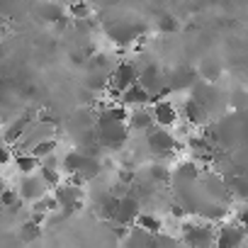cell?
Instances as JSON below:
<instances>
[{"label": "cell", "instance_id": "7", "mask_svg": "<svg viewBox=\"0 0 248 248\" xmlns=\"http://www.w3.org/2000/svg\"><path fill=\"white\" fill-rule=\"evenodd\" d=\"M46 190H49V185L44 183V178H42L39 170H37V173H27V175L22 178V183H20V195H22L25 202L39 200L42 195H46Z\"/></svg>", "mask_w": 248, "mask_h": 248}, {"label": "cell", "instance_id": "20", "mask_svg": "<svg viewBox=\"0 0 248 248\" xmlns=\"http://www.w3.org/2000/svg\"><path fill=\"white\" fill-rule=\"evenodd\" d=\"M137 226L146 229L149 233H158V231H163V219H161L158 214H151V212H141V214L137 217Z\"/></svg>", "mask_w": 248, "mask_h": 248}, {"label": "cell", "instance_id": "17", "mask_svg": "<svg viewBox=\"0 0 248 248\" xmlns=\"http://www.w3.org/2000/svg\"><path fill=\"white\" fill-rule=\"evenodd\" d=\"M15 166H17V170H20L22 175H27V173H37V170L42 168V161H39L32 151H30V154L22 151V154L15 156Z\"/></svg>", "mask_w": 248, "mask_h": 248}, {"label": "cell", "instance_id": "4", "mask_svg": "<svg viewBox=\"0 0 248 248\" xmlns=\"http://www.w3.org/2000/svg\"><path fill=\"white\" fill-rule=\"evenodd\" d=\"M54 195H56V200L61 204V212L66 217H71L78 209H83V187H76L71 183H61V185L54 187Z\"/></svg>", "mask_w": 248, "mask_h": 248}, {"label": "cell", "instance_id": "18", "mask_svg": "<svg viewBox=\"0 0 248 248\" xmlns=\"http://www.w3.org/2000/svg\"><path fill=\"white\" fill-rule=\"evenodd\" d=\"M229 195L236 197L241 204L248 202V175H233L229 180Z\"/></svg>", "mask_w": 248, "mask_h": 248}, {"label": "cell", "instance_id": "31", "mask_svg": "<svg viewBox=\"0 0 248 248\" xmlns=\"http://www.w3.org/2000/svg\"><path fill=\"white\" fill-rule=\"evenodd\" d=\"M90 3H93V0H90ZM95 3L97 5H112V3H117V0H95Z\"/></svg>", "mask_w": 248, "mask_h": 248}, {"label": "cell", "instance_id": "12", "mask_svg": "<svg viewBox=\"0 0 248 248\" xmlns=\"http://www.w3.org/2000/svg\"><path fill=\"white\" fill-rule=\"evenodd\" d=\"M30 124H32V114H22L20 119L10 122L8 127H5V132H3V137H5V144H17V141H20V139L27 134Z\"/></svg>", "mask_w": 248, "mask_h": 248}, {"label": "cell", "instance_id": "29", "mask_svg": "<svg viewBox=\"0 0 248 248\" xmlns=\"http://www.w3.org/2000/svg\"><path fill=\"white\" fill-rule=\"evenodd\" d=\"M10 146V144H8ZM8 146H3L0 144V166H5V163H10V158H13V154H10V149Z\"/></svg>", "mask_w": 248, "mask_h": 248}, {"label": "cell", "instance_id": "9", "mask_svg": "<svg viewBox=\"0 0 248 248\" xmlns=\"http://www.w3.org/2000/svg\"><path fill=\"white\" fill-rule=\"evenodd\" d=\"M139 214H141V202H139V197H134V195H122L114 221L132 226V224H137V217H139Z\"/></svg>", "mask_w": 248, "mask_h": 248}, {"label": "cell", "instance_id": "27", "mask_svg": "<svg viewBox=\"0 0 248 248\" xmlns=\"http://www.w3.org/2000/svg\"><path fill=\"white\" fill-rule=\"evenodd\" d=\"M90 66L93 68H97V71H107V73H112V56L107 54V51H97L95 56H90Z\"/></svg>", "mask_w": 248, "mask_h": 248}, {"label": "cell", "instance_id": "14", "mask_svg": "<svg viewBox=\"0 0 248 248\" xmlns=\"http://www.w3.org/2000/svg\"><path fill=\"white\" fill-rule=\"evenodd\" d=\"M195 78H197V71H192V68H178V71L170 76L168 85H170V90H178V93H183V90H192Z\"/></svg>", "mask_w": 248, "mask_h": 248}, {"label": "cell", "instance_id": "3", "mask_svg": "<svg viewBox=\"0 0 248 248\" xmlns=\"http://www.w3.org/2000/svg\"><path fill=\"white\" fill-rule=\"evenodd\" d=\"M151 112H154V119L158 127H166V129H175L180 124V107L170 100V97H161L156 102H151Z\"/></svg>", "mask_w": 248, "mask_h": 248}, {"label": "cell", "instance_id": "8", "mask_svg": "<svg viewBox=\"0 0 248 248\" xmlns=\"http://www.w3.org/2000/svg\"><path fill=\"white\" fill-rule=\"evenodd\" d=\"M180 114H183V122L192 124V129H200L207 122V107L197 97H185V102L180 107Z\"/></svg>", "mask_w": 248, "mask_h": 248}, {"label": "cell", "instance_id": "2", "mask_svg": "<svg viewBox=\"0 0 248 248\" xmlns=\"http://www.w3.org/2000/svg\"><path fill=\"white\" fill-rule=\"evenodd\" d=\"M146 146L154 151V156L168 158V156H173V151L178 146V139H175L173 132H168L166 127H158L156 124V127H151L146 132Z\"/></svg>", "mask_w": 248, "mask_h": 248}, {"label": "cell", "instance_id": "11", "mask_svg": "<svg viewBox=\"0 0 248 248\" xmlns=\"http://www.w3.org/2000/svg\"><path fill=\"white\" fill-rule=\"evenodd\" d=\"M127 124H129V129H132V132H137V134H146L151 127H156V119H154V112H151L149 107H134V109L129 112Z\"/></svg>", "mask_w": 248, "mask_h": 248}, {"label": "cell", "instance_id": "34", "mask_svg": "<svg viewBox=\"0 0 248 248\" xmlns=\"http://www.w3.org/2000/svg\"><path fill=\"white\" fill-rule=\"evenodd\" d=\"M246 175H248V173H246Z\"/></svg>", "mask_w": 248, "mask_h": 248}, {"label": "cell", "instance_id": "15", "mask_svg": "<svg viewBox=\"0 0 248 248\" xmlns=\"http://www.w3.org/2000/svg\"><path fill=\"white\" fill-rule=\"evenodd\" d=\"M39 17L42 20H46V22H51V25H59L63 17H66V13H63V5L59 3V0H46V3H42L39 5Z\"/></svg>", "mask_w": 248, "mask_h": 248}, {"label": "cell", "instance_id": "26", "mask_svg": "<svg viewBox=\"0 0 248 248\" xmlns=\"http://www.w3.org/2000/svg\"><path fill=\"white\" fill-rule=\"evenodd\" d=\"M178 30V20L173 15H158L156 20V32L158 34H173Z\"/></svg>", "mask_w": 248, "mask_h": 248}, {"label": "cell", "instance_id": "30", "mask_svg": "<svg viewBox=\"0 0 248 248\" xmlns=\"http://www.w3.org/2000/svg\"><path fill=\"white\" fill-rule=\"evenodd\" d=\"M236 219H238V221L248 229V202H243V207H241V212L236 214Z\"/></svg>", "mask_w": 248, "mask_h": 248}, {"label": "cell", "instance_id": "1", "mask_svg": "<svg viewBox=\"0 0 248 248\" xmlns=\"http://www.w3.org/2000/svg\"><path fill=\"white\" fill-rule=\"evenodd\" d=\"M183 243L187 246H212L217 241V224L209 219H190L185 217L180 221Z\"/></svg>", "mask_w": 248, "mask_h": 248}, {"label": "cell", "instance_id": "6", "mask_svg": "<svg viewBox=\"0 0 248 248\" xmlns=\"http://www.w3.org/2000/svg\"><path fill=\"white\" fill-rule=\"evenodd\" d=\"M248 241V229L241 224V221H233V224H221L217 229V241L214 246H221V248H236V246H243Z\"/></svg>", "mask_w": 248, "mask_h": 248}, {"label": "cell", "instance_id": "10", "mask_svg": "<svg viewBox=\"0 0 248 248\" xmlns=\"http://www.w3.org/2000/svg\"><path fill=\"white\" fill-rule=\"evenodd\" d=\"M122 102L127 105L129 109H134V107H149L151 105V90L144 85V83H132L127 90L122 93Z\"/></svg>", "mask_w": 248, "mask_h": 248}, {"label": "cell", "instance_id": "24", "mask_svg": "<svg viewBox=\"0 0 248 248\" xmlns=\"http://www.w3.org/2000/svg\"><path fill=\"white\" fill-rule=\"evenodd\" d=\"M39 236H42V224H37L34 219H30V221H25V224L20 226V241L32 243V241H37Z\"/></svg>", "mask_w": 248, "mask_h": 248}, {"label": "cell", "instance_id": "23", "mask_svg": "<svg viewBox=\"0 0 248 248\" xmlns=\"http://www.w3.org/2000/svg\"><path fill=\"white\" fill-rule=\"evenodd\" d=\"M197 76H200L204 83H217L219 76H221V68H219L217 61H209V59H207V61L197 68Z\"/></svg>", "mask_w": 248, "mask_h": 248}, {"label": "cell", "instance_id": "13", "mask_svg": "<svg viewBox=\"0 0 248 248\" xmlns=\"http://www.w3.org/2000/svg\"><path fill=\"white\" fill-rule=\"evenodd\" d=\"M88 158H90L88 151H83V149H71V151H66V156H63V161H61V168H63L66 175H68V173H78V170H83V166L88 163Z\"/></svg>", "mask_w": 248, "mask_h": 248}, {"label": "cell", "instance_id": "5", "mask_svg": "<svg viewBox=\"0 0 248 248\" xmlns=\"http://www.w3.org/2000/svg\"><path fill=\"white\" fill-rule=\"evenodd\" d=\"M139 76H141V68H139L137 63H132V61H119V63L112 68V73H109V88L124 93L132 83L139 80Z\"/></svg>", "mask_w": 248, "mask_h": 248}, {"label": "cell", "instance_id": "16", "mask_svg": "<svg viewBox=\"0 0 248 248\" xmlns=\"http://www.w3.org/2000/svg\"><path fill=\"white\" fill-rule=\"evenodd\" d=\"M173 175H175L178 180L192 183V180H197V178L202 175V173H200V163L192 161V158H185V161H180V163L173 168Z\"/></svg>", "mask_w": 248, "mask_h": 248}, {"label": "cell", "instance_id": "19", "mask_svg": "<svg viewBox=\"0 0 248 248\" xmlns=\"http://www.w3.org/2000/svg\"><path fill=\"white\" fill-rule=\"evenodd\" d=\"M68 15L76 22L88 20V17H93V3H90V0H71V3H68Z\"/></svg>", "mask_w": 248, "mask_h": 248}, {"label": "cell", "instance_id": "32", "mask_svg": "<svg viewBox=\"0 0 248 248\" xmlns=\"http://www.w3.org/2000/svg\"><path fill=\"white\" fill-rule=\"evenodd\" d=\"M3 190H5V183H3V180H0V195H3Z\"/></svg>", "mask_w": 248, "mask_h": 248}, {"label": "cell", "instance_id": "21", "mask_svg": "<svg viewBox=\"0 0 248 248\" xmlns=\"http://www.w3.org/2000/svg\"><path fill=\"white\" fill-rule=\"evenodd\" d=\"M61 204L56 200V195H42L39 200L32 202V212H42V214H51V212H59Z\"/></svg>", "mask_w": 248, "mask_h": 248}, {"label": "cell", "instance_id": "28", "mask_svg": "<svg viewBox=\"0 0 248 248\" xmlns=\"http://www.w3.org/2000/svg\"><path fill=\"white\" fill-rule=\"evenodd\" d=\"M39 173H42V178H44V183L54 190L56 185H61L63 183V175H61V170L59 168H49V166H42L39 168Z\"/></svg>", "mask_w": 248, "mask_h": 248}, {"label": "cell", "instance_id": "25", "mask_svg": "<svg viewBox=\"0 0 248 248\" xmlns=\"http://www.w3.org/2000/svg\"><path fill=\"white\" fill-rule=\"evenodd\" d=\"M149 178H151L154 183H168V180H170V168H168L163 161H156V163L149 166Z\"/></svg>", "mask_w": 248, "mask_h": 248}, {"label": "cell", "instance_id": "22", "mask_svg": "<svg viewBox=\"0 0 248 248\" xmlns=\"http://www.w3.org/2000/svg\"><path fill=\"white\" fill-rule=\"evenodd\" d=\"M56 149H59V141L54 139V137H46V139H42V141H37L30 151L42 161V158H46V156H51V154H56Z\"/></svg>", "mask_w": 248, "mask_h": 248}, {"label": "cell", "instance_id": "33", "mask_svg": "<svg viewBox=\"0 0 248 248\" xmlns=\"http://www.w3.org/2000/svg\"><path fill=\"white\" fill-rule=\"evenodd\" d=\"M59 3H71V0H59Z\"/></svg>", "mask_w": 248, "mask_h": 248}]
</instances>
